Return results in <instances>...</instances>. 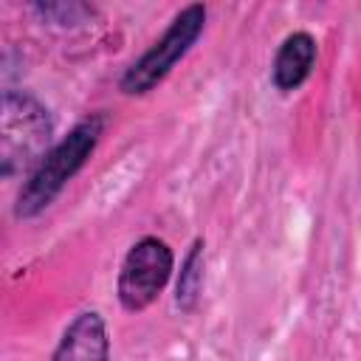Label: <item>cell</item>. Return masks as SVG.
Listing matches in <instances>:
<instances>
[{
  "label": "cell",
  "instance_id": "obj_4",
  "mask_svg": "<svg viewBox=\"0 0 361 361\" xmlns=\"http://www.w3.org/2000/svg\"><path fill=\"white\" fill-rule=\"evenodd\" d=\"M175 271V254L169 248V243L158 234H144L138 237L118 268V279H116V296L118 305L127 313H141L147 310L161 290L169 285Z\"/></svg>",
  "mask_w": 361,
  "mask_h": 361
},
{
  "label": "cell",
  "instance_id": "obj_6",
  "mask_svg": "<svg viewBox=\"0 0 361 361\" xmlns=\"http://www.w3.org/2000/svg\"><path fill=\"white\" fill-rule=\"evenodd\" d=\"M316 56H319L316 37L310 31H305V28L290 31L279 42V48L274 54V62H271V85L279 93L299 90L307 82V76L313 73Z\"/></svg>",
  "mask_w": 361,
  "mask_h": 361
},
{
  "label": "cell",
  "instance_id": "obj_3",
  "mask_svg": "<svg viewBox=\"0 0 361 361\" xmlns=\"http://www.w3.org/2000/svg\"><path fill=\"white\" fill-rule=\"evenodd\" d=\"M206 17H209V11L203 3L183 6L169 20L164 34L138 59H133L124 68V73L118 79V90L124 96H147L149 90H155L172 73V68L195 48V42L203 37Z\"/></svg>",
  "mask_w": 361,
  "mask_h": 361
},
{
  "label": "cell",
  "instance_id": "obj_2",
  "mask_svg": "<svg viewBox=\"0 0 361 361\" xmlns=\"http://www.w3.org/2000/svg\"><path fill=\"white\" fill-rule=\"evenodd\" d=\"M54 144L51 110L31 90L6 87L0 96V175L6 180L28 178Z\"/></svg>",
  "mask_w": 361,
  "mask_h": 361
},
{
  "label": "cell",
  "instance_id": "obj_5",
  "mask_svg": "<svg viewBox=\"0 0 361 361\" xmlns=\"http://www.w3.org/2000/svg\"><path fill=\"white\" fill-rule=\"evenodd\" d=\"M48 361H110V330L99 310H79Z\"/></svg>",
  "mask_w": 361,
  "mask_h": 361
},
{
  "label": "cell",
  "instance_id": "obj_8",
  "mask_svg": "<svg viewBox=\"0 0 361 361\" xmlns=\"http://www.w3.org/2000/svg\"><path fill=\"white\" fill-rule=\"evenodd\" d=\"M31 11L42 23L56 25V28H76L96 17V6L82 3V0H39L31 6Z\"/></svg>",
  "mask_w": 361,
  "mask_h": 361
},
{
  "label": "cell",
  "instance_id": "obj_1",
  "mask_svg": "<svg viewBox=\"0 0 361 361\" xmlns=\"http://www.w3.org/2000/svg\"><path fill=\"white\" fill-rule=\"evenodd\" d=\"M110 118L104 110L82 116L34 166V172L23 180L17 197H14V217L17 220H34L39 217L59 195L62 189L87 166L90 155L96 152Z\"/></svg>",
  "mask_w": 361,
  "mask_h": 361
},
{
  "label": "cell",
  "instance_id": "obj_7",
  "mask_svg": "<svg viewBox=\"0 0 361 361\" xmlns=\"http://www.w3.org/2000/svg\"><path fill=\"white\" fill-rule=\"evenodd\" d=\"M206 240L195 237L186 257L180 259V271L175 279V307L180 313H192L200 302V290H203V251Z\"/></svg>",
  "mask_w": 361,
  "mask_h": 361
}]
</instances>
